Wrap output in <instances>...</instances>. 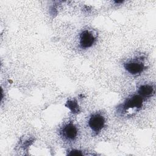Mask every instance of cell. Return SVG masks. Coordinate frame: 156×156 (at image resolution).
<instances>
[{
  "mask_svg": "<svg viewBox=\"0 0 156 156\" xmlns=\"http://www.w3.org/2000/svg\"><path fill=\"white\" fill-rule=\"evenodd\" d=\"M138 93L143 96H150L154 93V88L151 85H142L140 87Z\"/></svg>",
  "mask_w": 156,
  "mask_h": 156,
  "instance_id": "6",
  "label": "cell"
},
{
  "mask_svg": "<svg viewBox=\"0 0 156 156\" xmlns=\"http://www.w3.org/2000/svg\"><path fill=\"white\" fill-rule=\"evenodd\" d=\"M68 107L72 110V112H77L79 111V110H78L79 108H78L77 104L76 102L69 101V102H68Z\"/></svg>",
  "mask_w": 156,
  "mask_h": 156,
  "instance_id": "7",
  "label": "cell"
},
{
  "mask_svg": "<svg viewBox=\"0 0 156 156\" xmlns=\"http://www.w3.org/2000/svg\"><path fill=\"white\" fill-rule=\"evenodd\" d=\"M124 66L127 71L132 74H136L140 73L144 69L143 63L135 61L127 62L124 63Z\"/></svg>",
  "mask_w": 156,
  "mask_h": 156,
  "instance_id": "3",
  "label": "cell"
},
{
  "mask_svg": "<svg viewBox=\"0 0 156 156\" xmlns=\"http://www.w3.org/2000/svg\"><path fill=\"white\" fill-rule=\"evenodd\" d=\"M95 37L88 30L83 31L80 36V44L82 48H88L91 47L94 43Z\"/></svg>",
  "mask_w": 156,
  "mask_h": 156,
  "instance_id": "2",
  "label": "cell"
},
{
  "mask_svg": "<svg viewBox=\"0 0 156 156\" xmlns=\"http://www.w3.org/2000/svg\"><path fill=\"white\" fill-rule=\"evenodd\" d=\"M62 132L63 136L69 140H74L77 135V128L72 123H69L65 126Z\"/></svg>",
  "mask_w": 156,
  "mask_h": 156,
  "instance_id": "4",
  "label": "cell"
},
{
  "mask_svg": "<svg viewBox=\"0 0 156 156\" xmlns=\"http://www.w3.org/2000/svg\"><path fill=\"white\" fill-rule=\"evenodd\" d=\"M70 155H81L82 153L80 152V151H71V152L69 154H68Z\"/></svg>",
  "mask_w": 156,
  "mask_h": 156,
  "instance_id": "8",
  "label": "cell"
},
{
  "mask_svg": "<svg viewBox=\"0 0 156 156\" xmlns=\"http://www.w3.org/2000/svg\"><path fill=\"white\" fill-rule=\"evenodd\" d=\"M142 102H143V100L141 97L138 96H134L130 99H129L128 101L126 103L125 108L126 109H129L131 108H141L142 105Z\"/></svg>",
  "mask_w": 156,
  "mask_h": 156,
  "instance_id": "5",
  "label": "cell"
},
{
  "mask_svg": "<svg viewBox=\"0 0 156 156\" xmlns=\"http://www.w3.org/2000/svg\"><path fill=\"white\" fill-rule=\"evenodd\" d=\"M105 119L104 116L99 114L93 115L89 121L88 125L91 129L94 132H99L104 126Z\"/></svg>",
  "mask_w": 156,
  "mask_h": 156,
  "instance_id": "1",
  "label": "cell"
}]
</instances>
